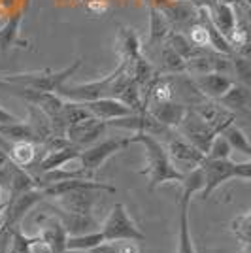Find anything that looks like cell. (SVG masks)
Masks as SVG:
<instances>
[{
    "mask_svg": "<svg viewBox=\"0 0 251 253\" xmlns=\"http://www.w3.org/2000/svg\"><path fill=\"white\" fill-rule=\"evenodd\" d=\"M130 80H132V76L128 72V63L121 61L114 72L102 80H94L89 84H63L55 93L63 100H70V102H91V100H98L104 96L117 98Z\"/></svg>",
    "mask_w": 251,
    "mask_h": 253,
    "instance_id": "cell-1",
    "label": "cell"
},
{
    "mask_svg": "<svg viewBox=\"0 0 251 253\" xmlns=\"http://www.w3.org/2000/svg\"><path fill=\"white\" fill-rule=\"evenodd\" d=\"M132 144H142L146 149V169L140 170L147 178V191L153 193L159 185L168 181H181L183 174L179 172L168 157V151L163 142L146 132H136L132 136Z\"/></svg>",
    "mask_w": 251,
    "mask_h": 253,
    "instance_id": "cell-2",
    "label": "cell"
},
{
    "mask_svg": "<svg viewBox=\"0 0 251 253\" xmlns=\"http://www.w3.org/2000/svg\"><path fill=\"white\" fill-rule=\"evenodd\" d=\"M82 66V59H76L70 66L61 70L43 68L36 72H21V74H0V85H13V87H25L43 93H55L63 84L70 80V76Z\"/></svg>",
    "mask_w": 251,
    "mask_h": 253,
    "instance_id": "cell-3",
    "label": "cell"
},
{
    "mask_svg": "<svg viewBox=\"0 0 251 253\" xmlns=\"http://www.w3.org/2000/svg\"><path fill=\"white\" fill-rule=\"evenodd\" d=\"M200 169L204 172V187L200 191L202 201H208L209 195L229 179L250 181L251 163H234L230 159H204Z\"/></svg>",
    "mask_w": 251,
    "mask_h": 253,
    "instance_id": "cell-4",
    "label": "cell"
},
{
    "mask_svg": "<svg viewBox=\"0 0 251 253\" xmlns=\"http://www.w3.org/2000/svg\"><path fill=\"white\" fill-rule=\"evenodd\" d=\"M130 144H132V136L108 138L104 142H96V144L89 146V148H84L78 153V157L74 159V161H70V163H72L74 169H82V170H85V172L94 174L112 155L123 151V149L128 148ZM64 167H66V165H64ZM68 167H70V165H68Z\"/></svg>",
    "mask_w": 251,
    "mask_h": 253,
    "instance_id": "cell-5",
    "label": "cell"
},
{
    "mask_svg": "<svg viewBox=\"0 0 251 253\" xmlns=\"http://www.w3.org/2000/svg\"><path fill=\"white\" fill-rule=\"evenodd\" d=\"M100 232H102L106 242H115V240L144 242L146 240V234L140 231V227L134 223V219L128 215L125 204H121V202H117L110 210L108 217L100 225Z\"/></svg>",
    "mask_w": 251,
    "mask_h": 253,
    "instance_id": "cell-6",
    "label": "cell"
},
{
    "mask_svg": "<svg viewBox=\"0 0 251 253\" xmlns=\"http://www.w3.org/2000/svg\"><path fill=\"white\" fill-rule=\"evenodd\" d=\"M43 199H45V195H43V191L40 187H34V189L25 191L21 195L10 197L4 204V208H2V213H0V229L13 231V229L21 227V221L25 219V215L34 206H38Z\"/></svg>",
    "mask_w": 251,
    "mask_h": 253,
    "instance_id": "cell-7",
    "label": "cell"
},
{
    "mask_svg": "<svg viewBox=\"0 0 251 253\" xmlns=\"http://www.w3.org/2000/svg\"><path fill=\"white\" fill-rule=\"evenodd\" d=\"M165 148H167L168 157L172 161V165H174L181 174H185L189 170L200 167L202 161H204V153L199 151L193 144H189L185 138L179 136L176 130H174L172 134H168V142Z\"/></svg>",
    "mask_w": 251,
    "mask_h": 253,
    "instance_id": "cell-8",
    "label": "cell"
},
{
    "mask_svg": "<svg viewBox=\"0 0 251 253\" xmlns=\"http://www.w3.org/2000/svg\"><path fill=\"white\" fill-rule=\"evenodd\" d=\"M176 132H178L181 138H185L189 144H193L199 151H202L204 155H206V151H208L211 140L217 136V134L211 130V126L206 125V123H204L193 110H189V108H187V114L181 119V123L176 126Z\"/></svg>",
    "mask_w": 251,
    "mask_h": 253,
    "instance_id": "cell-9",
    "label": "cell"
},
{
    "mask_svg": "<svg viewBox=\"0 0 251 253\" xmlns=\"http://www.w3.org/2000/svg\"><path fill=\"white\" fill-rule=\"evenodd\" d=\"M102 189H93V187H84V189H74L68 193H63L59 197H55V204L57 208H61L64 211H72V213H93L94 206L98 199L102 197Z\"/></svg>",
    "mask_w": 251,
    "mask_h": 253,
    "instance_id": "cell-10",
    "label": "cell"
},
{
    "mask_svg": "<svg viewBox=\"0 0 251 253\" xmlns=\"http://www.w3.org/2000/svg\"><path fill=\"white\" fill-rule=\"evenodd\" d=\"M189 110H193L206 125L211 126V130L215 134H221L227 126L232 125L236 121V116L232 112H229L227 108H223L213 98H204V100H200L199 104H195L193 108H189Z\"/></svg>",
    "mask_w": 251,
    "mask_h": 253,
    "instance_id": "cell-11",
    "label": "cell"
},
{
    "mask_svg": "<svg viewBox=\"0 0 251 253\" xmlns=\"http://www.w3.org/2000/svg\"><path fill=\"white\" fill-rule=\"evenodd\" d=\"M106 121L102 119H96V117H89V119H84L76 125L66 126V132H64V138L72 144V146H78V148H89L98 142V138L106 132Z\"/></svg>",
    "mask_w": 251,
    "mask_h": 253,
    "instance_id": "cell-12",
    "label": "cell"
},
{
    "mask_svg": "<svg viewBox=\"0 0 251 253\" xmlns=\"http://www.w3.org/2000/svg\"><path fill=\"white\" fill-rule=\"evenodd\" d=\"M36 223L40 225L36 234L49 248V252L63 253L66 250V240H68V232L63 227V223L59 221L53 213H40L36 217Z\"/></svg>",
    "mask_w": 251,
    "mask_h": 253,
    "instance_id": "cell-13",
    "label": "cell"
},
{
    "mask_svg": "<svg viewBox=\"0 0 251 253\" xmlns=\"http://www.w3.org/2000/svg\"><path fill=\"white\" fill-rule=\"evenodd\" d=\"M47 210L51 211L53 215L63 223V227L66 229L68 236H78V234H87V232H94L100 229V223L94 219L93 213L85 215V213H72V211H64L61 208H57L55 204H47Z\"/></svg>",
    "mask_w": 251,
    "mask_h": 253,
    "instance_id": "cell-14",
    "label": "cell"
},
{
    "mask_svg": "<svg viewBox=\"0 0 251 253\" xmlns=\"http://www.w3.org/2000/svg\"><path fill=\"white\" fill-rule=\"evenodd\" d=\"M45 155V151L40 144H34L31 140H15L8 148V157L15 167L31 170L40 159Z\"/></svg>",
    "mask_w": 251,
    "mask_h": 253,
    "instance_id": "cell-15",
    "label": "cell"
},
{
    "mask_svg": "<svg viewBox=\"0 0 251 253\" xmlns=\"http://www.w3.org/2000/svg\"><path fill=\"white\" fill-rule=\"evenodd\" d=\"M146 112L151 117H155L161 125L168 126V128H176L181 123L183 116L187 114V106H183L178 100H167V102L147 104Z\"/></svg>",
    "mask_w": 251,
    "mask_h": 253,
    "instance_id": "cell-16",
    "label": "cell"
},
{
    "mask_svg": "<svg viewBox=\"0 0 251 253\" xmlns=\"http://www.w3.org/2000/svg\"><path fill=\"white\" fill-rule=\"evenodd\" d=\"M217 102H219L223 108H227L229 112H232L234 116H238V114L248 116L251 108L250 87L244 84H238V82H232V85L225 91V95H221L219 98H217Z\"/></svg>",
    "mask_w": 251,
    "mask_h": 253,
    "instance_id": "cell-17",
    "label": "cell"
},
{
    "mask_svg": "<svg viewBox=\"0 0 251 253\" xmlns=\"http://www.w3.org/2000/svg\"><path fill=\"white\" fill-rule=\"evenodd\" d=\"M82 104L91 112V116L96 119H102V121H112L117 117H125L134 114L126 104H123L121 100L112 98V96H104V98H98V100H91V102H82Z\"/></svg>",
    "mask_w": 251,
    "mask_h": 253,
    "instance_id": "cell-18",
    "label": "cell"
},
{
    "mask_svg": "<svg viewBox=\"0 0 251 253\" xmlns=\"http://www.w3.org/2000/svg\"><path fill=\"white\" fill-rule=\"evenodd\" d=\"M206 10V15L211 21V25L215 27V31L219 32L223 38L229 40L234 32V27H236V10L232 4H213V6H208L204 8Z\"/></svg>",
    "mask_w": 251,
    "mask_h": 253,
    "instance_id": "cell-19",
    "label": "cell"
},
{
    "mask_svg": "<svg viewBox=\"0 0 251 253\" xmlns=\"http://www.w3.org/2000/svg\"><path fill=\"white\" fill-rule=\"evenodd\" d=\"M193 84L199 87V91L208 98L217 100L221 95H225V91L232 85V78L227 74H221V72H208V74H200V76H191Z\"/></svg>",
    "mask_w": 251,
    "mask_h": 253,
    "instance_id": "cell-20",
    "label": "cell"
},
{
    "mask_svg": "<svg viewBox=\"0 0 251 253\" xmlns=\"http://www.w3.org/2000/svg\"><path fill=\"white\" fill-rule=\"evenodd\" d=\"M21 23H23V11H17L10 15V19L4 23L0 29V51L6 53L11 47H27L29 42L21 38Z\"/></svg>",
    "mask_w": 251,
    "mask_h": 253,
    "instance_id": "cell-21",
    "label": "cell"
},
{
    "mask_svg": "<svg viewBox=\"0 0 251 253\" xmlns=\"http://www.w3.org/2000/svg\"><path fill=\"white\" fill-rule=\"evenodd\" d=\"M117 51L121 61H134L136 57L142 55V42H140V36L132 27H121L117 32Z\"/></svg>",
    "mask_w": 251,
    "mask_h": 253,
    "instance_id": "cell-22",
    "label": "cell"
},
{
    "mask_svg": "<svg viewBox=\"0 0 251 253\" xmlns=\"http://www.w3.org/2000/svg\"><path fill=\"white\" fill-rule=\"evenodd\" d=\"M189 202L191 197L179 195V232H178V253H197L195 244L191 238V227H189Z\"/></svg>",
    "mask_w": 251,
    "mask_h": 253,
    "instance_id": "cell-23",
    "label": "cell"
},
{
    "mask_svg": "<svg viewBox=\"0 0 251 253\" xmlns=\"http://www.w3.org/2000/svg\"><path fill=\"white\" fill-rule=\"evenodd\" d=\"M172 31L170 25H168L167 17L161 13L157 6L149 4V42L147 45H161V43L167 40L168 32Z\"/></svg>",
    "mask_w": 251,
    "mask_h": 253,
    "instance_id": "cell-24",
    "label": "cell"
},
{
    "mask_svg": "<svg viewBox=\"0 0 251 253\" xmlns=\"http://www.w3.org/2000/svg\"><path fill=\"white\" fill-rule=\"evenodd\" d=\"M157 72L159 74H185V61L167 42H163L159 51Z\"/></svg>",
    "mask_w": 251,
    "mask_h": 253,
    "instance_id": "cell-25",
    "label": "cell"
},
{
    "mask_svg": "<svg viewBox=\"0 0 251 253\" xmlns=\"http://www.w3.org/2000/svg\"><path fill=\"white\" fill-rule=\"evenodd\" d=\"M128 72H130L132 80H134L140 87H144V85H147L155 76H157V68L149 63L144 55H140L134 61L128 63Z\"/></svg>",
    "mask_w": 251,
    "mask_h": 253,
    "instance_id": "cell-26",
    "label": "cell"
},
{
    "mask_svg": "<svg viewBox=\"0 0 251 253\" xmlns=\"http://www.w3.org/2000/svg\"><path fill=\"white\" fill-rule=\"evenodd\" d=\"M221 136L229 142V146L232 151H240L244 155L251 157V144H250V140H248V136H246V132L242 130L240 126H236L232 123V125H229L221 132Z\"/></svg>",
    "mask_w": 251,
    "mask_h": 253,
    "instance_id": "cell-27",
    "label": "cell"
},
{
    "mask_svg": "<svg viewBox=\"0 0 251 253\" xmlns=\"http://www.w3.org/2000/svg\"><path fill=\"white\" fill-rule=\"evenodd\" d=\"M106 242L100 229L94 232H87V234H78V236H68L66 240V250H76V252H89L96 246Z\"/></svg>",
    "mask_w": 251,
    "mask_h": 253,
    "instance_id": "cell-28",
    "label": "cell"
},
{
    "mask_svg": "<svg viewBox=\"0 0 251 253\" xmlns=\"http://www.w3.org/2000/svg\"><path fill=\"white\" fill-rule=\"evenodd\" d=\"M34 242H36V234L29 236L21 231V227H17L11 231V242L8 253H34Z\"/></svg>",
    "mask_w": 251,
    "mask_h": 253,
    "instance_id": "cell-29",
    "label": "cell"
},
{
    "mask_svg": "<svg viewBox=\"0 0 251 253\" xmlns=\"http://www.w3.org/2000/svg\"><path fill=\"white\" fill-rule=\"evenodd\" d=\"M230 68L232 72L236 74V80L238 84H244L250 87L251 85V61L250 57H242L238 53L230 55Z\"/></svg>",
    "mask_w": 251,
    "mask_h": 253,
    "instance_id": "cell-30",
    "label": "cell"
},
{
    "mask_svg": "<svg viewBox=\"0 0 251 253\" xmlns=\"http://www.w3.org/2000/svg\"><path fill=\"white\" fill-rule=\"evenodd\" d=\"M230 231L234 232L236 238L248 248L251 240V213L250 211H244L240 215H236V217L230 221Z\"/></svg>",
    "mask_w": 251,
    "mask_h": 253,
    "instance_id": "cell-31",
    "label": "cell"
},
{
    "mask_svg": "<svg viewBox=\"0 0 251 253\" xmlns=\"http://www.w3.org/2000/svg\"><path fill=\"white\" fill-rule=\"evenodd\" d=\"M230 153H232V149H230L229 142L221 136V134H217V136L211 140V144H209L204 159H230Z\"/></svg>",
    "mask_w": 251,
    "mask_h": 253,
    "instance_id": "cell-32",
    "label": "cell"
},
{
    "mask_svg": "<svg viewBox=\"0 0 251 253\" xmlns=\"http://www.w3.org/2000/svg\"><path fill=\"white\" fill-rule=\"evenodd\" d=\"M114 246L117 253H140V244L136 240H115Z\"/></svg>",
    "mask_w": 251,
    "mask_h": 253,
    "instance_id": "cell-33",
    "label": "cell"
},
{
    "mask_svg": "<svg viewBox=\"0 0 251 253\" xmlns=\"http://www.w3.org/2000/svg\"><path fill=\"white\" fill-rule=\"evenodd\" d=\"M185 2L193 4L195 8H208L213 4H232V6H236V4H244L248 0H185Z\"/></svg>",
    "mask_w": 251,
    "mask_h": 253,
    "instance_id": "cell-34",
    "label": "cell"
},
{
    "mask_svg": "<svg viewBox=\"0 0 251 253\" xmlns=\"http://www.w3.org/2000/svg\"><path fill=\"white\" fill-rule=\"evenodd\" d=\"M19 121H23V119L10 114L8 110H4V108L0 106V125H13V123H19Z\"/></svg>",
    "mask_w": 251,
    "mask_h": 253,
    "instance_id": "cell-35",
    "label": "cell"
},
{
    "mask_svg": "<svg viewBox=\"0 0 251 253\" xmlns=\"http://www.w3.org/2000/svg\"><path fill=\"white\" fill-rule=\"evenodd\" d=\"M89 253H117L115 252L114 242H102L100 246H96L93 250H89Z\"/></svg>",
    "mask_w": 251,
    "mask_h": 253,
    "instance_id": "cell-36",
    "label": "cell"
},
{
    "mask_svg": "<svg viewBox=\"0 0 251 253\" xmlns=\"http://www.w3.org/2000/svg\"><path fill=\"white\" fill-rule=\"evenodd\" d=\"M4 204H6V191H4V187L0 185V213H2V208H4Z\"/></svg>",
    "mask_w": 251,
    "mask_h": 253,
    "instance_id": "cell-37",
    "label": "cell"
},
{
    "mask_svg": "<svg viewBox=\"0 0 251 253\" xmlns=\"http://www.w3.org/2000/svg\"><path fill=\"white\" fill-rule=\"evenodd\" d=\"M63 253H89V252H76V250H64Z\"/></svg>",
    "mask_w": 251,
    "mask_h": 253,
    "instance_id": "cell-38",
    "label": "cell"
},
{
    "mask_svg": "<svg viewBox=\"0 0 251 253\" xmlns=\"http://www.w3.org/2000/svg\"><path fill=\"white\" fill-rule=\"evenodd\" d=\"M29 4H31V0H25V8H23V11L29 8Z\"/></svg>",
    "mask_w": 251,
    "mask_h": 253,
    "instance_id": "cell-39",
    "label": "cell"
}]
</instances>
